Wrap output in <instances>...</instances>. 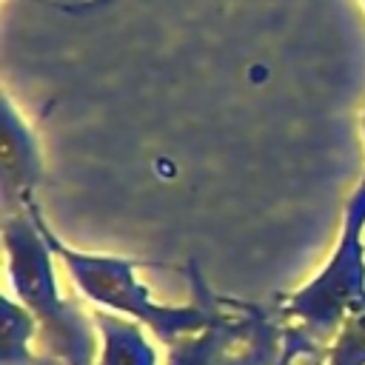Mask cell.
I'll return each instance as SVG.
<instances>
[{
  "mask_svg": "<svg viewBox=\"0 0 365 365\" xmlns=\"http://www.w3.org/2000/svg\"><path fill=\"white\" fill-rule=\"evenodd\" d=\"M43 180V151L26 117L14 108L11 97L0 100V211L3 217L20 214L31 205Z\"/></svg>",
  "mask_w": 365,
  "mask_h": 365,
  "instance_id": "cell-4",
  "label": "cell"
},
{
  "mask_svg": "<svg viewBox=\"0 0 365 365\" xmlns=\"http://www.w3.org/2000/svg\"><path fill=\"white\" fill-rule=\"evenodd\" d=\"M362 6H365V0H362Z\"/></svg>",
  "mask_w": 365,
  "mask_h": 365,
  "instance_id": "cell-12",
  "label": "cell"
},
{
  "mask_svg": "<svg viewBox=\"0 0 365 365\" xmlns=\"http://www.w3.org/2000/svg\"><path fill=\"white\" fill-rule=\"evenodd\" d=\"M362 137H365V111H362Z\"/></svg>",
  "mask_w": 365,
  "mask_h": 365,
  "instance_id": "cell-11",
  "label": "cell"
},
{
  "mask_svg": "<svg viewBox=\"0 0 365 365\" xmlns=\"http://www.w3.org/2000/svg\"><path fill=\"white\" fill-rule=\"evenodd\" d=\"M37 220H40V228H43L48 245L54 248L60 265L66 268L71 285L80 291V297L103 311H111V314L140 322L143 328H148V334L157 342L171 345L188 334L208 328V322L214 319L220 294H214L208 288V282L197 265H191V274H188L191 302H182V305L160 302L151 294V288L143 282L137 259L120 257V254H97V251L74 248L48 225V220L43 217V208H37Z\"/></svg>",
  "mask_w": 365,
  "mask_h": 365,
  "instance_id": "cell-2",
  "label": "cell"
},
{
  "mask_svg": "<svg viewBox=\"0 0 365 365\" xmlns=\"http://www.w3.org/2000/svg\"><path fill=\"white\" fill-rule=\"evenodd\" d=\"M94 325L100 336L97 365H157V348L140 322L97 308Z\"/></svg>",
  "mask_w": 365,
  "mask_h": 365,
  "instance_id": "cell-6",
  "label": "cell"
},
{
  "mask_svg": "<svg viewBox=\"0 0 365 365\" xmlns=\"http://www.w3.org/2000/svg\"><path fill=\"white\" fill-rule=\"evenodd\" d=\"M288 345V325L279 317H271L268 311L259 308L251 331L237 339L220 365H274Z\"/></svg>",
  "mask_w": 365,
  "mask_h": 365,
  "instance_id": "cell-8",
  "label": "cell"
},
{
  "mask_svg": "<svg viewBox=\"0 0 365 365\" xmlns=\"http://www.w3.org/2000/svg\"><path fill=\"white\" fill-rule=\"evenodd\" d=\"M40 202L3 217V257L14 299L34 317L37 351L48 365H97V325L80 302L68 299L57 279V254L48 245L40 220Z\"/></svg>",
  "mask_w": 365,
  "mask_h": 365,
  "instance_id": "cell-1",
  "label": "cell"
},
{
  "mask_svg": "<svg viewBox=\"0 0 365 365\" xmlns=\"http://www.w3.org/2000/svg\"><path fill=\"white\" fill-rule=\"evenodd\" d=\"M322 345H317L314 339H308L302 331H297V328H291L288 325V345H285V354L274 362V365H294L302 354H311V351H319Z\"/></svg>",
  "mask_w": 365,
  "mask_h": 365,
  "instance_id": "cell-10",
  "label": "cell"
},
{
  "mask_svg": "<svg viewBox=\"0 0 365 365\" xmlns=\"http://www.w3.org/2000/svg\"><path fill=\"white\" fill-rule=\"evenodd\" d=\"M322 365H365V299L345 317L334 339L325 345Z\"/></svg>",
  "mask_w": 365,
  "mask_h": 365,
  "instance_id": "cell-9",
  "label": "cell"
},
{
  "mask_svg": "<svg viewBox=\"0 0 365 365\" xmlns=\"http://www.w3.org/2000/svg\"><path fill=\"white\" fill-rule=\"evenodd\" d=\"M365 299V174L342 205L339 234L319 271L277 299V317L317 345H328Z\"/></svg>",
  "mask_w": 365,
  "mask_h": 365,
  "instance_id": "cell-3",
  "label": "cell"
},
{
  "mask_svg": "<svg viewBox=\"0 0 365 365\" xmlns=\"http://www.w3.org/2000/svg\"><path fill=\"white\" fill-rule=\"evenodd\" d=\"M257 314L259 305H248L234 297H220L217 314L208 328L165 345V365H220L225 351L251 331Z\"/></svg>",
  "mask_w": 365,
  "mask_h": 365,
  "instance_id": "cell-5",
  "label": "cell"
},
{
  "mask_svg": "<svg viewBox=\"0 0 365 365\" xmlns=\"http://www.w3.org/2000/svg\"><path fill=\"white\" fill-rule=\"evenodd\" d=\"M0 365H48L37 351L34 317L9 294L0 299Z\"/></svg>",
  "mask_w": 365,
  "mask_h": 365,
  "instance_id": "cell-7",
  "label": "cell"
}]
</instances>
